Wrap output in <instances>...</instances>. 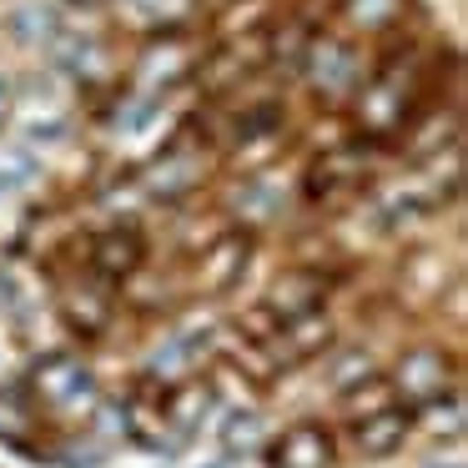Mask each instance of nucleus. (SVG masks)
I'll use <instances>...</instances> for the list:
<instances>
[{"mask_svg":"<svg viewBox=\"0 0 468 468\" xmlns=\"http://www.w3.org/2000/svg\"><path fill=\"white\" fill-rule=\"evenodd\" d=\"M297 76H303V86L317 101H347L367 81V51H363V41L323 31L297 51Z\"/></svg>","mask_w":468,"mask_h":468,"instance_id":"nucleus-1","label":"nucleus"},{"mask_svg":"<svg viewBox=\"0 0 468 468\" xmlns=\"http://www.w3.org/2000/svg\"><path fill=\"white\" fill-rule=\"evenodd\" d=\"M31 388L56 418H91L96 403H101V378L71 347H56V353L36 357L31 367Z\"/></svg>","mask_w":468,"mask_h":468,"instance_id":"nucleus-2","label":"nucleus"},{"mask_svg":"<svg viewBox=\"0 0 468 468\" xmlns=\"http://www.w3.org/2000/svg\"><path fill=\"white\" fill-rule=\"evenodd\" d=\"M197 61H202V51L192 46V36H186V31L152 36V46L136 56L132 91H142V96H172L182 81H192V76H197Z\"/></svg>","mask_w":468,"mask_h":468,"instance_id":"nucleus-3","label":"nucleus"},{"mask_svg":"<svg viewBox=\"0 0 468 468\" xmlns=\"http://www.w3.org/2000/svg\"><path fill=\"white\" fill-rule=\"evenodd\" d=\"M106 136H112V142H122V146L162 152V146L176 136V122H172V106H166V96L126 91L122 101L106 112Z\"/></svg>","mask_w":468,"mask_h":468,"instance_id":"nucleus-4","label":"nucleus"},{"mask_svg":"<svg viewBox=\"0 0 468 468\" xmlns=\"http://www.w3.org/2000/svg\"><path fill=\"white\" fill-rule=\"evenodd\" d=\"M51 66H56V76L71 81V86H106L116 76L112 46L96 31H61L51 41Z\"/></svg>","mask_w":468,"mask_h":468,"instance_id":"nucleus-5","label":"nucleus"},{"mask_svg":"<svg viewBox=\"0 0 468 468\" xmlns=\"http://www.w3.org/2000/svg\"><path fill=\"white\" fill-rule=\"evenodd\" d=\"M202 152H192V146H182L172 136V142L162 146V152H152V162H146V197H156V202H176V197H192L197 186H202Z\"/></svg>","mask_w":468,"mask_h":468,"instance_id":"nucleus-6","label":"nucleus"},{"mask_svg":"<svg viewBox=\"0 0 468 468\" xmlns=\"http://www.w3.org/2000/svg\"><path fill=\"white\" fill-rule=\"evenodd\" d=\"M333 317L323 313V307H313V313L292 317V323H282L272 337H262V347H272V363L292 367V363H313V357H327L333 353Z\"/></svg>","mask_w":468,"mask_h":468,"instance_id":"nucleus-7","label":"nucleus"},{"mask_svg":"<svg viewBox=\"0 0 468 468\" xmlns=\"http://www.w3.org/2000/svg\"><path fill=\"white\" fill-rule=\"evenodd\" d=\"M413 423H418V413L413 408H398V403H388V408H378V413H367V418H353V428H347V448H353L357 458H393L398 448L413 438Z\"/></svg>","mask_w":468,"mask_h":468,"instance_id":"nucleus-8","label":"nucleus"},{"mask_svg":"<svg viewBox=\"0 0 468 468\" xmlns=\"http://www.w3.org/2000/svg\"><path fill=\"white\" fill-rule=\"evenodd\" d=\"M207 343H212V323H207V317L176 323L172 333L156 343V353L146 357V378H162V383H176V378H186L197 363H202Z\"/></svg>","mask_w":468,"mask_h":468,"instance_id":"nucleus-9","label":"nucleus"},{"mask_svg":"<svg viewBox=\"0 0 468 468\" xmlns=\"http://www.w3.org/2000/svg\"><path fill=\"white\" fill-rule=\"evenodd\" d=\"M337 443L323 423H292L267 443V468H333Z\"/></svg>","mask_w":468,"mask_h":468,"instance_id":"nucleus-10","label":"nucleus"},{"mask_svg":"<svg viewBox=\"0 0 468 468\" xmlns=\"http://www.w3.org/2000/svg\"><path fill=\"white\" fill-rule=\"evenodd\" d=\"M247 262H252V237L247 232H222L207 242L202 262H197V282L202 292H227L247 277Z\"/></svg>","mask_w":468,"mask_h":468,"instance_id":"nucleus-11","label":"nucleus"},{"mask_svg":"<svg viewBox=\"0 0 468 468\" xmlns=\"http://www.w3.org/2000/svg\"><path fill=\"white\" fill-rule=\"evenodd\" d=\"M112 11L126 31L166 36V31H186V26H192L197 0H112Z\"/></svg>","mask_w":468,"mask_h":468,"instance_id":"nucleus-12","label":"nucleus"},{"mask_svg":"<svg viewBox=\"0 0 468 468\" xmlns=\"http://www.w3.org/2000/svg\"><path fill=\"white\" fill-rule=\"evenodd\" d=\"M142 257H146V237L136 232L132 222L106 227V232H96V242H91V267L106 272V277H132L136 267H142Z\"/></svg>","mask_w":468,"mask_h":468,"instance_id":"nucleus-13","label":"nucleus"},{"mask_svg":"<svg viewBox=\"0 0 468 468\" xmlns=\"http://www.w3.org/2000/svg\"><path fill=\"white\" fill-rule=\"evenodd\" d=\"M403 5L408 0H337L333 16H337V36L347 41H363V36H383L403 21Z\"/></svg>","mask_w":468,"mask_h":468,"instance_id":"nucleus-14","label":"nucleus"},{"mask_svg":"<svg viewBox=\"0 0 468 468\" xmlns=\"http://www.w3.org/2000/svg\"><path fill=\"white\" fill-rule=\"evenodd\" d=\"M232 212L242 217V227H267L287 212V186H277V172H252L232 192Z\"/></svg>","mask_w":468,"mask_h":468,"instance_id":"nucleus-15","label":"nucleus"},{"mask_svg":"<svg viewBox=\"0 0 468 468\" xmlns=\"http://www.w3.org/2000/svg\"><path fill=\"white\" fill-rule=\"evenodd\" d=\"M61 31H66L61 11H56V5H41V0H31V5H11V11H5V36H11L16 46H26V51L51 46Z\"/></svg>","mask_w":468,"mask_h":468,"instance_id":"nucleus-16","label":"nucleus"},{"mask_svg":"<svg viewBox=\"0 0 468 468\" xmlns=\"http://www.w3.org/2000/svg\"><path fill=\"white\" fill-rule=\"evenodd\" d=\"M166 423L172 428H202L217 413V388L212 383H176L162 403Z\"/></svg>","mask_w":468,"mask_h":468,"instance_id":"nucleus-17","label":"nucleus"},{"mask_svg":"<svg viewBox=\"0 0 468 468\" xmlns=\"http://www.w3.org/2000/svg\"><path fill=\"white\" fill-rule=\"evenodd\" d=\"M443 353L438 347H413V353H403V363H398V388L403 393H418V398H433L443 393Z\"/></svg>","mask_w":468,"mask_h":468,"instance_id":"nucleus-18","label":"nucleus"},{"mask_svg":"<svg viewBox=\"0 0 468 468\" xmlns=\"http://www.w3.org/2000/svg\"><path fill=\"white\" fill-rule=\"evenodd\" d=\"M257 428H262V418H257L252 408H247V413H232L222 423V443L227 448H252L257 443Z\"/></svg>","mask_w":468,"mask_h":468,"instance_id":"nucleus-19","label":"nucleus"},{"mask_svg":"<svg viewBox=\"0 0 468 468\" xmlns=\"http://www.w3.org/2000/svg\"><path fill=\"white\" fill-rule=\"evenodd\" d=\"M16 307H21V277L0 267V313H16Z\"/></svg>","mask_w":468,"mask_h":468,"instance_id":"nucleus-20","label":"nucleus"},{"mask_svg":"<svg viewBox=\"0 0 468 468\" xmlns=\"http://www.w3.org/2000/svg\"><path fill=\"white\" fill-rule=\"evenodd\" d=\"M11 106H16V81L5 71H0V126H5V116H11Z\"/></svg>","mask_w":468,"mask_h":468,"instance_id":"nucleus-21","label":"nucleus"},{"mask_svg":"<svg viewBox=\"0 0 468 468\" xmlns=\"http://www.w3.org/2000/svg\"><path fill=\"white\" fill-rule=\"evenodd\" d=\"M5 357H11V347H5V337H0V367H5Z\"/></svg>","mask_w":468,"mask_h":468,"instance_id":"nucleus-22","label":"nucleus"}]
</instances>
